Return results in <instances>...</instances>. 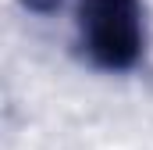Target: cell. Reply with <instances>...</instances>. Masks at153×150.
Returning <instances> with one entry per match:
<instances>
[{"label":"cell","instance_id":"obj_1","mask_svg":"<svg viewBox=\"0 0 153 150\" xmlns=\"http://www.w3.org/2000/svg\"><path fill=\"white\" fill-rule=\"evenodd\" d=\"M78 36L89 61L103 72H132L146 50L143 0H82Z\"/></svg>","mask_w":153,"mask_h":150},{"label":"cell","instance_id":"obj_2","mask_svg":"<svg viewBox=\"0 0 153 150\" xmlns=\"http://www.w3.org/2000/svg\"><path fill=\"white\" fill-rule=\"evenodd\" d=\"M22 7L32 11V14H53V11L64 7V0H22Z\"/></svg>","mask_w":153,"mask_h":150}]
</instances>
